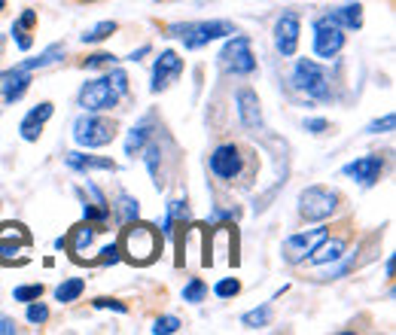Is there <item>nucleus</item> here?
<instances>
[{"label": "nucleus", "mask_w": 396, "mask_h": 335, "mask_svg": "<svg viewBox=\"0 0 396 335\" xmlns=\"http://www.w3.org/2000/svg\"><path fill=\"white\" fill-rule=\"evenodd\" d=\"M107 232V223H91V219H86V223L74 226L70 229V238H65V247L70 250V259L80 262V266H95L98 259V238Z\"/></svg>", "instance_id": "nucleus-4"}, {"label": "nucleus", "mask_w": 396, "mask_h": 335, "mask_svg": "<svg viewBox=\"0 0 396 335\" xmlns=\"http://www.w3.org/2000/svg\"><path fill=\"white\" fill-rule=\"evenodd\" d=\"M86 3H95V0H86Z\"/></svg>", "instance_id": "nucleus-49"}, {"label": "nucleus", "mask_w": 396, "mask_h": 335, "mask_svg": "<svg viewBox=\"0 0 396 335\" xmlns=\"http://www.w3.org/2000/svg\"><path fill=\"white\" fill-rule=\"evenodd\" d=\"M82 213H86V219H91V223H107L110 219V208H104V204H82Z\"/></svg>", "instance_id": "nucleus-34"}, {"label": "nucleus", "mask_w": 396, "mask_h": 335, "mask_svg": "<svg viewBox=\"0 0 396 335\" xmlns=\"http://www.w3.org/2000/svg\"><path fill=\"white\" fill-rule=\"evenodd\" d=\"M119 253H122L131 266H153L162 253L159 229L140 223V219L125 223V232H122V238H119Z\"/></svg>", "instance_id": "nucleus-1"}, {"label": "nucleus", "mask_w": 396, "mask_h": 335, "mask_svg": "<svg viewBox=\"0 0 396 335\" xmlns=\"http://www.w3.org/2000/svg\"><path fill=\"white\" fill-rule=\"evenodd\" d=\"M116 64V55H110V52H98V55H89L86 58V67H113Z\"/></svg>", "instance_id": "nucleus-38"}, {"label": "nucleus", "mask_w": 396, "mask_h": 335, "mask_svg": "<svg viewBox=\"0 0 396 335\" xmlns=\"http://www.w3.org/2000/svg\"><path fill=\"white\" fill-rule=\"evenodd\" d=\"M327 238H329L327 226H317V229H308V232H296V235H289V238L284 241L280 253H284V259L289 262V266H299V262H305Z\"/></svg>", "instance_id": "nucleus-9"}, {"label": "nucleus", "mask_w": 396, "mask_h": 335, "mask_svg": "<svg viewBox=\"0 0 396 335\" xmlns=\"http://www.w3.org/2000/svg\"><path fill=\"white\" fill-rule=\"evenodd\" d=\"M116 21H98V25L95 28H91V31H86V34H82V43H101V40H107L110 37V34H116Z\"/></svg>", "instance_id": "nucleus-26"}, {"label": "nucleus", "mask_w": 396, "mask_h": 335, "mask_svg": "<svg viewBox=\"0 0 396 335\" xmlns=\"http://www.w3.org/2000/svg\"><path fill=\"white\" fill-rule=\"evenodd\" d=\"M28 320H31V323H37V326H43L46 320H49V308H46L43 302H40V299L28 302Z\"/></svg>", "instance_id": "nucleus-33"}, {"label": "nucleus", "mask_w": 396, "mask_h": 335, "mask_svg": "<svg viewBox=\"0 0 396 335\" xmlns=\"http://www.w3.org/2000/svg\"><path fill=\"white\" fill-rule=\"evenodd\" d=\"M183 74V58L174 52V49H165V52L155 58L153 64V80H150V91H162L168 89L177 76Z\"/></svg>", "instance_id": "nucleus-14"}, {"label": "nucleus", "mask_w": 396, "mask_h": 335, "mask_svg": "<svg viewBox=\"0 0 396 335\" xmlns=\"http://www.w3.org/2000/svg\"><path fill=\"white\" fill-rule=\"evenodd\" d=\"M393 266H396V259H393V256H387V266H384V272H387V277H393Z\"/></svg>", "instance_id": "nucleus-46"}, {"label": "nucleus", "mask_w": 396, "mask_h": 335, "mask_svg": "<svg viewBox=\"0 0 396 335\" xmlns=\"http://www.w3.org/2000/svg\"><path fill=\"white\" fill-rule=\"evenodd\" d=\"M302 125H305V131H311V134H323V131L329 128L327 119H305Z\"/></svg>", "instance_id": "nucleus-42"}, {"label": "nucleus", "mask_w": 396, "mask_h": 335, "mask_svg": "<svg viewBox=\"0 0 396 335\" xmlns=\"http://www.w3.org/2000/svg\"><path fill=\"white\" fill-rule=\"evenodd\" d=\"M76 104L86 113H101V110H113L119 104V91L113 89L110 76H98V80H89L76 95Z\"/></svg>", "instance_id": "nucleus-8"}, {"label": "nucleus", "mask_w": 396, "mask_h": 335, "mask_svg": "<svg viewBox=\"0 0 396 335\" xmlns=\"http://www.w3.org/2000/svg\"><path fill=\"white\" fill-rule=\"evenodd\" d=\"M210 171H214L220 180H238L244 171V155L235 144H223L210 153Z\"/></svg>", "instance_id": "nucleus-13"}, {"label": "nucleus", "mask_w": 396, "mask_h": 335, "mask_svg": "<svg viewBox=\"0 0 396 335\" xmlns=\"http://www.w3.org/2000/svg\"><path fill=\"white\" fill-rule=\"evenodd\" d=\"M65 162H67V168L80 171V174H89V171H116V162H113V159L86 155V153H67Z\"/></svg>", "instance_id": "nucleus-19"}, {"label": "nucleus", "mask_w": 396, "mask_h": 335, "mask_svg": "<svg viewBox=\"0 0 396 335\" xmlns=\"http://www.w3.org/2000/svg\"><path fill=\"white\" fill-rule=\"evenodd\" d=\"M110 83H113V89H116L119 91V95H125V91H129V76H125V70H119L116 67V64H113V67H110Z\"/></svg>", "instance_id": "nucleus-36"}, {"label": "nucleus", "mask_w": 396, "mask_h": 335, "mask_svg": "<svg viewBox=\"0 0 396 335\" xmlns=\"http://www.w3.org/2000/svg\"><path fill=\"white\" fill-rule=\"evenodd\" d=\"M153 335H171V332H180V317H174V314H168V317H159L153 323Z\"/></svg>", "instance_id": "nucleus-31"}, {"label": "nucleus", "mask_w": 396, "mask_h": 335, "mask_svg": "<svg viewBox=\"0 0 396 335\" xmlns=\"http://www.w3.org/2000/svg\"><path fill=\"white\" fill-rule=\"evenodd\" d=\"M40 296H43V283H22V287H16V293H12L16 302H25V305Z\"/></svg>", "instance_id": "nucleus-30"}, {"label": "nucleus", "mask_w": 396, "mask_h": 335, "mask_svg": "<svg viewBox=\"0 0 396 335\" xmlns=\"http://www.w3.org/2000/svg\"><path fill=\"white\" fill-rule=\"evenodd\" d=\"M293 85L302 91V95H308L311 101H332V83H329V74L320 67L317 61L311 58H299L293 67Z\"/></svg>", "instance_id": "nucleus-3"}, {"label": "nucleus", "mask_w": 396, "mask_h": 335, "mask_svg": "<svg viewBox=\"0 0 396 335\" xmlns=\"http://www.w3.org/2000/svg\"><path fill=\"white\" fill-rule=\"evenodd\" d=\"M238 293H241V281H238V277H223V281L214 283L217 299H235Z\"/></svg>", "instance_id": "nucleus-29"}, {"label": "nucleus", "mask_w": 396, "mask_h": 335, "mask_svg": "<svg viewBox=\"0 0 396 335\" xmlns=\"http://www.w3.org/2000/svg\"><path fill=\"white\" fill-rule=\"evenodd\" d=\"M28 89H31V74H25V70H3L0 74V95L6 104H16Z\"/></svg>", "instance_id": "nucleus-17"}, {"label": "nucleus", "mask_w": 396, "mask_h": 335, "mask_svg": "<svg viewBox=\"0 0 396 335\" xmlns=\"http://www.w3.org/2000/svg\"><path fill=\"white\" fill-rule=\"evenodd\" d=\"M3 6H6V0H0V10H3Z\"/></svg>", "instance_id": "nucleus-47"}, {"label": "nucleus", "mask_w": 396, "mask_h": 335, "mask_svg": "<svg viewBox=\"0 0 396 335\" xmlns=\"http://www.w3.org/2000/svg\"><path fill=\"white\" fill-rule=\"evenodd\" d=\"M0 335H16V320L0 314Z\"/></svg>", "instance_id": "nucleus-44"}, {"label": "nucleus", "mask_w": 396, "mask_h": 335, "mask_svg": "<svg viewBox=\"0 0 396 335\" xmlns=\"http://www.w3.org/2000/svg\"><path fill=\"white\" fill-rule=\"evenodd\" d=\"M220 219H238V210H214V213L208 217V226L220 223Z\"/></svg>", "instance_id": "nucleus-43"}, {"label": "nucleus", "mask_w": 396, "mask_h": 335, "mask_svg": "<svg viewBox=\"0 0 396 335\" xmlns=\"http://www.w3.org/2000/svg\"><path fill=\"white\" fill-rule=\"evenodd\" d=\"M338 208V192L329 186H308L299 192V213L302 219H311V223H323L329 219Z\"/></svg>", "instance_id": "nucleus-5"}, {"label": "nucleus", "mask_w": 396, "mask_h": 335, "mask_svg": "<svg viewBox=\"0 0 396 335\" xmlns=\"http://www.w3.org/2000/svg\"><path fill=\"white\" fill-rule=\"evenodd\" d=\"M150 128H153V116H144L138 125L129 131V138H125V155H131V159H138V153L144 149V144L150 140Z\"/></svg>", "instance_id": "nucleus-21"}, {"label": "nucleus", "mask_w": 396, "mask_h": 335, "mask_svg": "<svg viewBox=\"0 0 396 335\" xmlns=\"http://www.w3.org/2000/svg\"><path fill=\"white\" fill-rule=\"evenodd\" d=\"M204 296H208V283H204L201 277H192V281L183 287V302H189V305L204 302Z\"/></svg>", "instance_id": "nucleus-25"}, {"label": "nucleus", "mask_w": 396, "mask_h": 335, "mask_svg": "<svg viewBox=\"0 0 396 335\" xmlns=\"http://www.w3.org/2000/svg\"><path fill=\"white\" fill-rule=\"evenodd\" d=\"M119 223H131V219H140V204L138 202H134V198L131 195H125V192H122V195H119Z\"/></svg>", "instance_id": "nucleus-27"}, {"label": "nucleus", "mask_w": 396, "mask_h": 335, "mask_svg": "<svg viewBox=\"0 0 396 335\" xmlns=\"http://www.w3.org/2000/svg\"><path fill=\"white\" fill-rule=\"evenodd\" d=\"M344 241L342 238H327L323 241L320 247H317L314 253H311V262H314V266H327V262H338L344 256Z\"/></svg>", "instance_id": "nucleus-22"}, {"label": "nucleus", "mask_w": 396, "mask_h": 335, "mask_svg": "<svg viewBox=\"0 0 396 335\" xmlns=\"http://www.w3.org/2000/svg\"><path fill=\"white\" fill-rule=\"evenodd\" d=\"M55 113V104L52 101H43L37 107H31V110L25 113V119L19 122V131H22V140H28V144H34V140H40V134H43V125L52 119Z\"/></svg>", "instance_id": "nucleus-16"}, {"label": "nucleus", "mask_w": 396, "mask_h": 335, "mask_svg": "<svg viewBox=\"0 0 396 335\" xmlns=\"http://www.w3.org/2000/svg\"><path fill=\"white\" fill-rule=\"evenodd\" d=\"M327 16H329L332 25L344 28V31H360V28H363V6L360 3H348L336 12H327Z\"/></svg>", "instance_id": "nucleus-20"}, {"label": "nucleus", "mask_w": 396, "mask_h": 335, "mask_svg": "<svg viewBox=\"0 0 396 335\" xmlns=\"http://www.w3.org/2000/svg\"><path fill=\"white\" fill-rule=\"evenodd\" d=\"M344 49V28L332 25L329 16L314 19V55L317 58H336L338 52Z\"/></svg>", "instance_id": "nucleus-11"}, {"label": "nucleus", "mask_w": 396, "mask_h": 335, "mask_svg": "<svg viewBox=\"0 0 396 335\" xmlns=\"http://www.w3.org/2000/svg\"><path fill=\"white\" fill-rule=\"evenodd\" d=\"M144 162H146V168H150V174L155 177V186L162 189V180H159V159H162V149H159V144H144Z\"/></svg>", "instance_id": "nucleus-28"}, {"label": "nucleus", "mask_w": 396, "mask_h": 335, "mask_svg": "<svg viewBox=\"0 0 396 335\" xmlns=\"http://www.w3.org/2000/svg\"><path fill=\"white\" fill-rule=\"evenodd\" d=\"M220 67L232 76H247L256 70V58H253L250 37H247V34H232V40L226 43L220 52Z\"/></svg>", "instance_id": "nucleus-7"}, {"label": "nucleus", "mask_w": 396, "mask_h": 335, "mask_svg": "<svg viewBox=\"0 0 396 335\" xmlns=\"http://www.w3.org/2000/svg\"><path fill=\"white\" fill-rule=\"evenodd\" d=\"M381 171H384V155L372 153V155H363V159H357V162H348V165L342 168V174L353 177V180L363 183V186H375V183L381 180Z\"/></svg>", "instance_id": "nucleus-15"}, {"label": "nucleus", "mask_w": 396, "mask_h": 335, "mask_svg": "<svg viewBox=\"0 0 396 335\" xmlns=\"http://www.w3.org/2000/svg\"><path fill=\"white\" fill-rule=\"evenodd\" d=\"M0 46H3V37H0Z\"/></svg>", "instance_id": "nucleus-48"}, {"label": "nucleus", "mask_w": 396, "mask_h": 335, "mask_svg": "<svg viewBox=\"0 0 396 335\" xmlns=\"http://www.w3.org/2000/svg\"><path fill=\"white\" fill-rule=\"evenodd\" d=\"M168 217H171V219H183V223H189V204L186 202H183V198H177V202H171V204H168Z\"/></svg>", "instance_id": "nucleus-37"}, {"label": "nucleus", "mask_w": 396, "mask_h": 335, "mask_svg": "<svg viewBox=\"0 0 396 335\" xmlns=\"http://www.w3.org/2000/svg\"><path fill=\"white\" fill-rule=\"evenodd\" d=\"M116 138V122L107 116H98V113H86V116H80L74 122V140L80 147H104L110 144V140Z\"/></svg>", "instance_id": "nucleus-6"}, {"label": "nucleus", "mask_w": 396, "mask_h": 335, "mask_svg": "<svg viewBox=\"0 0 396 335\" xmlns=\"http://www.w3.org/2000/svg\"><path fill=\"white\" fill-rule=\"evenodd\" d=\"M268 320H272V305H263V308H253L241 314V323L247 329H263V326H268Z\"/></svg>", "instance_id": "nucleus-24"}, {"label": "nucleus", "mask_w": 396, "mask_h": 335, "mask_svg": "<svg viewBox=\"0 0 396 335\" xmlns=\"http://www.w3.org/2000/svg\"><path fill=\"white\" fill-rule=\"evenodd\" d=\"M91 305H95V308H101V311H119V314H125V311H129V305H125V302H119V299H95V302H91Z\"/></svg>", "instance_id": "nucleus-39"}, {"label": "nucleus", "mask_w": 396, "mask_h": 335, "mask_svg": "<svg viewBox=\"0 0 396 335\" xmlns=\"http://www.w3.org/2000/svg\"><path fill=\"white\" fill-rule=\"evenodd\" d=\"M393 122H396V116H393V113H387L384 119H375V122L366 125V131H369V134H387V131H393Z\"/></svg>", "instance_id": "nucleus-35"}, {"label": "nucleus", "mask_w": 396, "mask_h": 335, "mask_svg": "<svg viewBox=\"0 0 396 335\" xmlns=\"http://www.w3.org/2000/svg\"><path fill=\"white\" fill-rule=\"evenodd\" d=\"M82 293H86V281H82V277H67V281H61L58 287H55V302L70 305V302H76Z\"/></svg>", "instance_id": "nucleus-23"}, {"label": "nucleus", "mask_w": 396, "mask_h": 335, "mask_svg": "<svg viewBox=\"0 0 396 335\" xmlns=\"http://www.w3.org/2000/svg\"><path fill=\"white\" fill-rule=\"evenodd\" d=\"M238 119L244 128H259L263 125V110H259V95L253 89L238 91Z\"/></svg>", "instance_id": "nucleus-18"}, {"label": "nucleus", "mask_w": 396, "mask_h": 335, "mask_svg": "<svg viewBox=\"0 0 396 335\" xmlns=\"http://www.w3.org/2000/svg\"><path fill=\"white\" fill-rule=\"evenodd\" d=\"M119 259H122V253H119V244H116V241H110V244H104L101 250H98L95 266H113V262H119Z\"/></svg>", "instance_id": "nucleus-32"}, {"label": "nucleus", "mask_w": 396, "mask_h": 335, "mask_svg": "<svg viewBox=\"0 0 396 335\" xmlns=\"http://www.w3.org/2000/svg\"><path fill=\"white\" fill-rule=\"evenodd\" d=\"M155 3H159V0H155Z\"/></svg>", "instance_id": "nucleus-50"}, {"label": "nucleus", "mask_w": 396, "mask_h": 335, "mask_svg": "<svg viewBox=\"0 0 396 335\" xmlns=\"http://www.w3.org/2000/svg\"><path fill=\"white\" fill-rule=\"evenodd\" d=\"M146 52H150V46H140V49H134V52L129 55V61H140V58H144Z\"/></svg>", "instance_id": "nucleus-45"}, {"label": "nucleus", "mask_w": 396, "mask_h": 335, "mask_svg": "<svg viewBox=\"0 0 396 335\" xmlns=\"http://www.w3.org/2000/svg\"><path fill=\"white\" fill-rule=\"evenodd\" d=\"M16 25H19V28H22V31H31V28H34V25H37V12H34V10H25V12H22V16H19V19H16Z\"/></svg>", "instance_id": "nucleus-41"}, {"label": "nucleus", "mask_w": 396, "mask_h": 335, "mask_svg": "<svg viewBox=\"0 0 396 335\" xmlns=\"http://www.w3.org/2000/svg\"><path fill=\"white\" fill-rule=\"evenodd\" d=\"M238 34V28L226 19H214V21H174L168 25V37H180L186 49H201L208 46L210 40H223Z\"/></svg>", "instance_id": "nucleus-2"}, {"label": "nucleus", "mask_w": 396, "mask_h": 335, "mask_svg": "<svg viewBox=\"0 0 396 335\" xmlns=\"http://www.w3.org/2000/svg\"><path fill=\"white\" fill-rule=\"evenodd\" d=\"M34 244V238H31V232L25 229L22 223H6V226H0V262L3 266H25V256H16L19 250H28V247Z\"/></svg>", "instance_id": "nucleus-10"}, {"label": "nucleus", "mask_w": 396, "mask_h": 335, "mask_svg": "<svg viewBox=\"0 0 396 335\" xmlns=\"http://www.w3.org/2000/svg\"><path fill=\"white\" fill-rule=\"evenodd\" d=\"M12 40H16V46L22 49V52H28V49L34 46L31 34H28V31H22V28H19V25H12Z\"/></svg>", "instance_id": "nucleus-40"}, {"label": "nucleus", "mask_w": 396, "mask_h": 335, "mask_svg": "<svg viewBox=\"0 0 396 335\" xmlns=\"http://www.w3.org/2000/svg\"><path fill=\"white\" fill-rule=\"evenodd\" d=\"M272 34H274V49H278L284 58H293L296 49H299V34H302V19H299V12L287 10L284 16H278Z\"/></svg>", "instance_id": "nucleus-12"}]
</instances>
